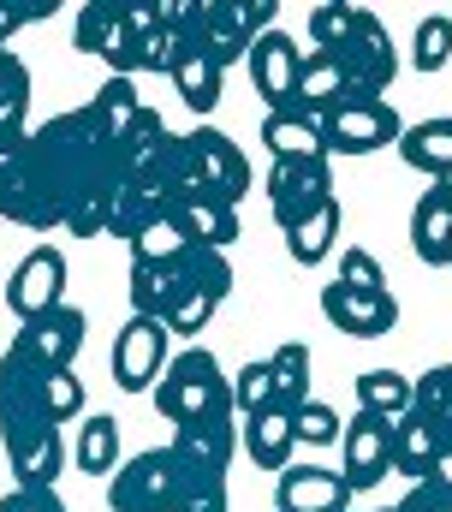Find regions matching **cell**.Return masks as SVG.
<instances>
[{"label": "cell", "instance_id": "obj_1", "mask_svg": "<svg viewBox=\"0 0 452 512\" xmlns=\"http://www.w3.org/2000/svg\"><path fill=\"white\" fill-rule=\"evenodd\" d=\"M30 149L48 167V185L60 197V227L72 239H102L113 197L125 185V155L102 137V126L90 120V108L54 114L48 126H36L30 131Z\"/></svg>", "mask_w": 452, "mask_h": 512}, {"label": "cell", "instance_id": "obj_2", "mask_svg": "<svg viewBox=\"0 0 452 512\" xmlns=\"http://www.w3.org/2000/svg\"><path fill=\"white\" fill-rule=\"evenodd\" d=\"M232 292L226 251H179L173 262H131V316L167 322L173 340H203L215 310Z\"/></svg>", "mask_w": 452, "mask_h": 512}, {"label": "cell", "instance_id": "obj_3", "mask_svg": "<svg viewBox=\"0 0 452 512\" xmlns=\"http://www.w3.org/2000/svg\"><path fill=\"white\" fill-rule=\"evenodd\" d=\"M0 447L12 459V477L30 483V489H54L60 471H66V435L60 423L48 417L42 399H0Z\"/></svg>", "mask_w": 452, "mask_h": 512}, {"label": "cell", "instance_id": "obj_4", "mask_svg": "<svg viewBox=\"0 0 452 512\" xmlns=\"http://www.w3.org/2000/svg\"><path fill=\"white\" fill-rule=\"evenodd\" d=\"M155 411L179 429V423H203V417H232V376L209 346H185L179 358H167L161 382H155Z\"/></svg>", "mask_w": 452, "mask_h": 512}, {"label": "cell", "instance_id": "obj_5", "mask_svg": "<svg viewBox=\"0 0 452 512\" xmlns=\"http://www.w3.org/2000/svg\"><path fill=\"white\" fill-rule=\"evenodd\" d=\"M0 215L24 233H54L60 227V197L48 185V167L30 149V131L18 143H6V155H0Z\"/></svg>", "mask_w": 452, "mask_h": 512}, {"label": "cell", "instance_id": "obj_6", "mask_svg": "<svg viewBox=\"0 0 452 512\" xmlns=\"http://www.w3.org/2000/svg\"><path fill=\"white\" fill-rule=\"evenodd\" d=\"M191 489L197 483L179 471V459L167 447H149V453L125 459L108 477V507L113 512H179Z\"/></svg>", "mask_w": 452, "mask_h": 512}, {"label": "cell", "instance_id": "obj_7", "mask_svg": "<svg viewBox=\"0 0 452 512\" xmlns=\"http://www.w3.org/2000/svg\"><path fill=\"white\" fill-rule=\"evenodd\" d=\"M185 197H215V203H232V209H238V197H250V161L226 131L215 126L185 131Z\"/></svg>", "mask_w": 452, "mask_h": 512}, {"label": "cell", "instance_id": "obj_8", "mask_svg": "<svg viewBox=\"0 0 452 512\" xmlns=\"http://www.w3.org/2000/svg\"><path fill=\"white\" fill-rule=\"evenodd\" d=\"M334 66H339V78H345V96L381 102V96L393 90V78H399V54H393V36H387V24H381L369 6H357V24H351V36L334 48Z\"/></svg>", "mask_w": 452, "mask_h": 512}, {"label": "cell", "instance_id": "obj_9", "mask_svg": "<svg viewBox=\"0 0 452 512\" xmlns=\"http://www.w3.org/2000/svg\"><path fill=\"white\" fill-rule=\"evenodd\" d=\"M322 131V155H375L387 143H399V108L393 102H363V96H345L334 108L316 114Z\"/></svg>", "mask_w": 452, "mask_h": 512}, {"label": "cell", "instance_id": "obj_10", "mask_svg": "<svg viewBox=\"0 0 452 512\" xmlns=\"http://www.w3.org/2000/svg\"><path fill=\"white\" fill-rule=\"evenodd\" d=\"M167 358H173V334H167V322H155V316H131V322L119 328L113 352H108L113 387H125V393H149V387L161 382Z\"/></svg>", "mask_w": 452, "mask_h": 512}, {"label": "cell", "instance_id": "obj_11", "mask_svg": "<svg viewBox=\"0 0 452 512\" xmlns=\"http://www.w3.org/2000/svg\"><path fill=\"white\" fill-rule=\"evenodd\" d=\"M6 304L18 322H36L66 304V251L60 245H30L6 274Z\"/></svg>", "mask_w": 452, "mask_h": 512}, {"label": "cell", "instance_id": "obj_12", "mask_svg": "<svg viewBox=\"0 0 452 512\" xmlns=\"http://www.w3.org/2000/svg\"><path fill=\"white\" fill-rule=\"evenodd\" d=\"M322 203H334V167L328 155H310V161H274L268 167V209L286 227H298L304 215H316Z\"/></svg>", "mask_w": 452, "mask_h": 512}, {"label": "cell", "instance_id": "obj_13", "mask_svg": "<svg viewBox=\"0 0 452 512\" xmlns=\"http://www.w3.org/2000/svg\"><path fill=\"white\" fill-rule=\"evenodd\" d=\"M167 453L179 459V471L203 489V483H226V465L238 453V417H203V423H179Z\"/></svg>", "mask_w": 452, "mask_h": 512}, {"label": "cell", "instance_id": "obj_14", "mask_svg": "<svg viewBox=\"0 0 452 512\" xmlns=\"http://www.w3.org/2000/svg\"><path fill=\"white\" fill-rule=\"evenodd\" d=\"M244 66H250V84H256V96L268 102V114H286L292 96H298V66H304L298 36H286V30H262V36L250 42Z\"/></svg>", "mask_w": 452, "mask_h": 512}, {"label": "cell", "instance_id": "obj_15", "mask_svg": "<svg viewBox=\"0 0 452 512\" xmlns=\"http://www.w3.org/2000/svg\"><path fill=\"white\" fill-rule=\"evenodd\" d=\"M84 334H90V316L78 304H60V310H48L36 322H18V340L12 346L30 352L42 370H72L78 352H84Z\"/></svg>", "mask_w": 452, "mask_h": 512}, {"label": "cell", "instance_id": "obj_16", "mask_svg": "<svg viewBox=\"0 0 452 512\" xmlns=\"http://www.w3.org/2000/svg\"><path fill=\"white\" fill-rule=\"evenodd\" d=\"M322 316L345 340H381V334L399 328V298L393 292H351V286L328 280L322 286Z\"/></svg>", "mask_w": 452, "mask_h": 512}, {"label": "cell", "instance_id": "obj_17", "mask_svg": "<svg viewBox=\"0 0 452 512\" xmlns=\"http://www.w3.org/2000/svg\"><path fill=\"white\" fill-rule=\"evenodd\" d=\"M339 447H345V465H339L345 489H351V495H357V489H375V483L387 477L393 423H381V417L357 411V417H345V423H339Z\"/></svg>", "mask_w": 452, "mask_h": 512}, {"label": "cell", "instance_id": "obj_18", "mask_svg": "<svg viewBox=\"0 0 452 512\" xmlns=\"http://www.w3.org/2000/svg\"><path fill=\"white\" fill-rule=\"evenodd\" d=\"M351 489L334 465H286L274 483V512H345Z\"/></svg>", "mask_w": 452, "mask_h": 512}, {"label": "cell", "instance_id": "obj_19", "mask_svg": "<svg viewBox=\"0 0 452 512\" xmlns=\"http://www.w3.org/2000/svg\"><path fill=\"white\" fill-rule=\"evenodd\" d=\"M167 215H173V227L185 233V245H197V251H226V245H238V209H232V203L185 197V203H173Z\"/></svg>", "mask_w": 452, "mask_h": 512}, {"label": "cell", "instance_id": "obj_20", "mask_svg": "<svg viewBox=\"0 0 452 512\" xmlns=\"http://www.w3.org/2000/svg\"><path fill=\"white\" fill-rule=\"evenodd\" d=\"M238 447L250 453V465H262V471H286L292 465V453H298V435H292V417L286 411H256V417H244L238 423Z\"/></svg>", "mask_w": 452, "mask_h": 512}, {"label": "cell", "instance_id": "obj_21", "mask_svg": "<svg viewBox=\"0 0 452 512\" xmlns=\"http://www.w3.org/2000/svg\"><path fill=\"white\" fill-rule=\"evenodd\" d=\"M72 42L84 48V54H96V60H119L125 54V42H131V24H125V0H90V6H78V24H72Z\"/></svg>", "mask_w": 452, "mask_h": 512}, {"label": "cell", "instance_id": "obj_22", "mask_svg": "<svg viewBox=\"0 0 452 512\" xmlns=\"http://www.w3.org/2000/svg\"><path fill=\"white\" fill-rule=\"evenodd\" d=\"M441 429L435 423H423L417 411H405L399 423H393V453H387V471H399V477H411V483H423L429 471H435V459H441Z\"/></svg>", "mask_w": 452, "mask_h": 512}, {"label": "cell", "instance_id": "obj_23", "mask_svg": "<svg viewBox=\"0 0 452 512\" xmlns=\"http://www.w3.org/2000/svg\"><path fill=\"white\" fill-rule=\"evenodd\" d=\"M167 78H173V90H179V102H185L191 114H215V108H221L226 72L209 60V54H197V48H173Z\"/></svg>", "mask_w": 452, "mask_h": 512}, {"label": "cell", "instance_id": "obj_24", "mask_svg": "<svg viewBox=\"0 0 452 512\" xmlns=\"http://www.w3.org/2000/svg\"><path fill=\"white\" fill-rule=\"evenodd\" d=\"M84 108H90V120L102 126V137H108L113 149H125V137L137 131V120H143V108H149V102L137 96V84H131V78H113V72H108V84H102Z\"/></svg>", "mask_w": 452, "mask_h": 512}, {"label": "cell", "instance_id": "obj_25", "mask_svg": "<svg viewBox=\"0 0 452 512\" xmlns=\"http://www.w3.org/2000/svg\"><path fill=\"white\" fill-rule=\"evenodd\" d=\"M268 382H274L268 405L292 417V411L310 399V346H304V340H280V346L268 352Z\"/></svg>", "mask_w": 452, "mask_h": 512}, {"label": "cell", "instance_id": "obj_26", "mask_svg": "<svg viewBox=\"0 0 452 512\" xmlns=\"http://www.w3.org/2000/svg\"><path fill=\"white\" fill-rule=\"evenodd\" d=\"M447 245H452V203L429 185L417 197V209H411V251L429 268H447Z\"/></svg>", "mask_w": 452, "mask_h": 512}, {"label": "cell", "instance_id": "obj_27", "mask_svg": "<svg viewBox=\"0 0 452 512\" xmlns=\"http://www.w3.org/2000/svg\"><path fill=\"white\" fill-rule=\"evenodd\" d=\"M399 161L405 167H417V173H429V179H441L452 173V120H417V126L399 131Z\"/></svg>", "mask_w": 452, "mask_h": 512}, {"label": "cell", "instance_id": "obj_28", "mask_svg": "<svg viewBox=\"0 0 452 512\" xmlns=\"http://www.w3.org/2000/svg\"><path fill=\"white\" fill-rule=\"evenodd\" d=\"M161 215H167V197H161V191H149V185H137V179L125 173V185H119V197H113V209H108V239L131 245V239H137V233H149Z\"/></svg>", "mask_w": 452, "mask_h": 512}, {"label": "cell", "instance_id": "obj_29", "mask_svg": "<svg viewBox=\"0 0 452 512\" xmlns=\"http://www.w3.org/2000/svg\"><path fill=\"white\" fill-rule=\"evenodd\" d=\"M72 465L84 477H113L119 471V417L96 411L78 423V447H72Z\"/></svg>", "mask_w": 452, "mask_h": 512}, {"label": "cell", "instance_id": "obj_30", "mask_svg": "<svg viewBox=\"0 0 452 512\" xmlns=\"http://www.w3.org/2000/svg\"><path fill=\"white\" fill-rule=\"evenodd\" d=\"M339 245V197L334 203H322L316 215H304L298 227H286V256L298 262V268H316V262H328Z\"/></svg>", "mask_w": 452, "mask_h": 512}, {"label": "cell", "instance_id": "obj_31", "mask_svg": "<svg viewBox=\"0 0 452 512\" xmlns=\"http://www.w3.org/2000/svg\"><path fill=\"white\" fill-rule=\"evenodd\" d=\"M345 102V78H339L334 54H304V66H298V96H292V108L286 114H322V108H334Z\"/></svg>", "mask_w": 452, "mask_h": 512}, {"label": "cell", "instance_id": "obj_32", "mask_svg": "<svg viewBox=\"0 0 452 512\" xmlns=\"http://www.w3.org/2000/svg\"><path fill=\"white\" fill-rule=\"evenodd\" d=\"M262 149L274 161H310V155H322V131H316L310 114H268L262 120Z\"/></svg>", "mask_w": 452, "mask_h": 512}, {"label": "cell", "instance_id": "obj_33", "mask_svg": "<svg viewBox=\"0 0 452 512\" xmlns=\"http://www.w3.org/2000/svg\"><path fill=\"white\" fill-rule=\"evenodd\" d=\"M357 411H369L381 423H399L411 411V376H399V370H363L357 376Z\"/></svg>", "mask_w": 452, "mask_h": 512}, {"label": "cell", "instance_id": "obj_34", "mask_svg": "<svg viewBox=\"0 0 452 512\" xmlns=\"http://www.w3.org/2000/svg\"><path fill=\"white\" fill-rule=\"evenodd\" d=\"M30 131V66L18 54H0V143Z\"/></svg>", "mask_w": 452, "mask_h": 512}, {"label": "cell", "instance_id": "obj_35", "mask_svg": "<svg viewBox=\"0 0 452 512\" xmlns=\"http://www.w3.org/2000/svg\"><path fill=\"white\" fill-rule=\"evenodd\" d=\"M411 411H417L423 423H435V429H441V441H447V423H452V364H435V370H423V376L411 382Z\"/></svg>", "mask_w": 452, "mask_h": 512}, {"label": "cell", "instance_id": "obj_36", "mask_svg": "<svg viewBox=\"0 0 452 512\" xmlns=\"http://www.w3.org/2000/svg\"><path fill=\"white\" fill-rule=\"evenodd\" d=\"M447 60H452V18L447 12H429L417 24V36H411V66L417 72H441Z\"/></svg>", "mask_w": 452, "mask_h": 512}, {"label": "cell", "instance_id": "obj_37", "mask_svg": "<svg viewBox=\"0 0 452 512\" xmlns=\"http://www.w3.org/2000/svg\"><path fill=\"white\" fill-rule=\"evenodd\" d=\"M268 393H274V382H268V358H250V364L232 376V417L244 423V417L268 411Z\"/></svg>", "mask_w": 452, "mask_h": 512}, {"label": "cell", "instance_id": "obj_38", "mask_svg": "<svg viewBox=\"0 0 452 512\" xmlns=\"http://www.w3.org/2000/svg\"><path fill=\"white\" fill-rule=\"evenodd\" d=\"M292 435L310 441V447H334L339 441V411L322 405V399H304V405L292 411Z\"/></svg>", "mask_w": 452, "mask_h": 512}, {"label": "cell", "instance_id": "obj_39", "mask_svg": "<svg viewBox=\"0 0 452 512\" xmlns=\"http://www.w3.org/2000/svg\"><path fill=\"white\" fill-rule=\"evenodd\" d=\"M42 405H48V417L66 429L72 417H84V382H78V370H54L48 387H42Z\"/></svg>", "mask_w": 452, "mask_h": 512}, {"label": "cell", "instance_id": "obj_40", "mask_svg": "<svg viewBox=\"0 0 452 512\" xmlns=\"http://www.w3.org/2000/svg\"><path fill=\"white\" fill-rule=\"evenodd\" d=\"M334 280H339V286H351V292H387V274H381V262L363 251V245H345V251H339Z\"/></svg>", "mask_w": 452, "mask_h": 512}, {"label": "cell", "instance_id": "obj_41", "mask_svg": "<svg viewBox=\"0 0 452 512\" xmlns=\"http://www.w3.org/2000/svg\"><path fill=\"white\" fill-rule=\"evenodd\" d=\"M351 24H357V6H339V0L316 6V12H310V42H316V54H334L339 42L351 36Z\"/></svg>", "mask_w": 452, "mask_h": 512}, {"label": "cell", "instance_id": "obj_42", "mask_svg": "<svg viewBox=\"0 0 452 512\" xmlns=\"http://www.w3.org/2000/svg\"><path fill=\"white\" fill-rule=\"evenodd\" d=\"M179 251H191V245H185V233L173 227V215H161L149 233L131 239V262H173Z\"/></svg>", "mask_w": 452, "mask_h": 512}, {"label": "cell", "instance_id": "obj_43", "mask_svg": "<svg viewBox=\"0 0 452 512\" xmlns=\"http://www.w3.org/2000/svg\"><path fill=\"white\" fill-rule=\"evenodd\" d=\"M0 512H66V501H60V489H30V483H18V489L0 495Z\"/></svg>", "mask_w": 452, "mask_h": 512}, {"label": "cell", "instance_id": "obj_44", "mask_svg": "<svg viewBox=\"0 0 452 512\" xmlns=\"http://www.w3.org/2000/svg\"><path fill=\"white\" fill-rule=\"evenodd\" d=\"M387 512H452V501L435 489V483H429V477H423V483H411V489H405V495H399Z\"/></svg>", "mask_w": 452, "mask_h": 512}, {"label": "cell", "instance_id": "obj_45", "mask_svg": "<svg viewBox=\"0 0 452 512\" xmlns=\"http://www.w3.org/2000/svg\"><path fill=\"white\" fill-rule=\"evenodd\" d=\"M179 512H226V483H203V489H191Z\"/></svg>", "mask_w": 452, "mask_h": 512}, {"label": "cell", "instance_id": "obj_46", "mask_svg": "<svg viewBox=\"0 0 452 512\" xmlns=\"http://www.w3.org/2000/svg\"><path fill=\"white\" fill-rule=\"evenodd\" d=\"M429 483H435V489H441V495L452 501V447H441V459H435V471H429Z\"/></svg>", "mask_w": 452, "mask_h": 512}, {"label": "cell", "instance_id": "obj_47", "mask_svg": "<svg viewBox=\"0 0 452 512\" xmlns=\"http://www.w3.org/2000/svg\"><path fill=\"white\" fill-rule=\"evenodd\" d=\"M429 185H435V191H441V197L452 203V173H441V179H429Z\"/></svg>", "mask_w": 452, "mask_h": 512}, {"label": "cell", "instance_id": "obj_48", "mask_svg": "<svg viewBox=\"0 0 452 512\" xmlns=\"http://www.w3.org/2000/svg\"><path fill=\"white\" fill-rule=\"evenodd\" d=\"M447 274H452V245H447Z\"/></svg>", "mask_w": 452, "mask_h": 512}, {"label": "cell", "instance_id": "obj_49", "mask_svg": "<svg viewBox=\"0 0 452 512\" xmlns=\"http://www.w3.org/2000/svg\"><path fill=\"white\" fill-rule=\"evenodd\" d=\"M447 447H452V423H447Z\"/></svg>", "mask_w": 452, "mask_h": 512}, {"label": "cell", "instance_id": "obj_50", "mask_svg": "<svg viewBox=\"0 0 452 512\" xmlns=\"http://www.w3.org/2000/svg\"><path fill=\"white\" fill-rule=\"evenodd\" d=\"M12 143H18V137H12ZM0 155H6V143H0Z\"/></svg>", "mask_w": 452, "mask_h": 512}, {"label": "cell", "instance_id": "obj_51", "mask_svg": "<svg viewBox=\"0 0 452 512\" xmlns=\"http://www.w3.org/2000/svg\"><path fill=\"white\" fill-rule=\"evenodd\" d=\"M0 54H6V48H0Z\"/></svg>", "mask_w": 452, "mask_h": 512}, {"label": "cell", "instance_id": "obj_52", "mask_svg": "<svg viewBox=\"0 0 452 512\" xmlns=\"http://www.w3.org/2000/svg\"><path fill=\"white\" fill-rule=\"evenodd\" d=\"M345 512H351V507H345Z\"/></svg>", "mask_w": 452, "mask_h": 512}]
</instances>
